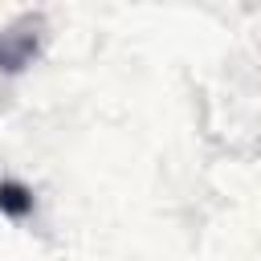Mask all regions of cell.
I'll return each instance as SVG.
<instances>
[{
    "instance_id": "obj_1",
    "label": "cell",
    "mask_w": 261,
    "mask_h": 261,
    "mask_svg": "<svg viewBox=\"0 0 261 261\" xmlns=\"http://www.w3.org/2000/svg\"><path fill=\"white\" fill-rule=\"evenodd\" d=\"M41 53V16H20L0 29V73H20Z\"/></svg>"
},
{
    "instance_id": "obj_2",
    "label": "cell",
    "mask_w": 261,
    "mask_h": 261,
    "mask_svg": "<svg viewBox=\"0 0 261 261\" xmlns=\"http://www.w3.org/2000/svg\"><path fill=\"white\" fill-rule=\"evenodd\" d=\"M33 208H37V196H33L29 184H20V179H0V212H4L8 220H24Z\"/></svg>"
}]
</instances>
